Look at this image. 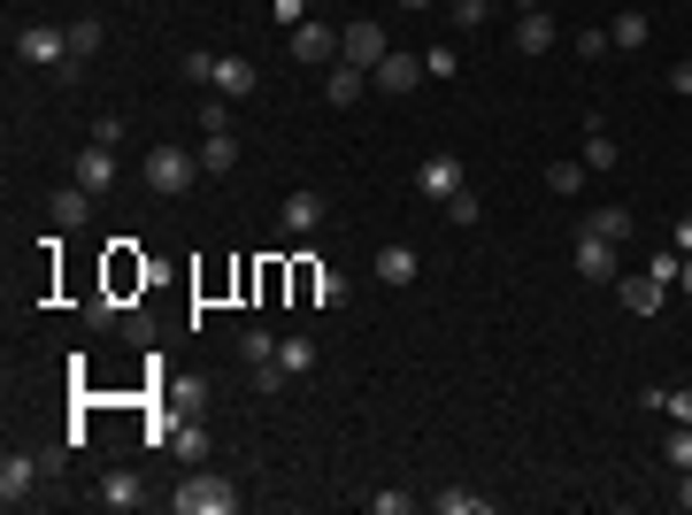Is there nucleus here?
<instances>
[{
  "label": "nucleus",
  "mask_w": 692,
  "mask_h": 515,
  "mask_svg": "<svg viewBox=\"0 0 692 515\" xmlns=\"http://www.w3.org/2000/svg\"><path fill=\"white\" fill-rule=\"evenodd\" d=\"M101 39H108V31H101V15H77V23H70V70H77V62H93V54H101Z\"/></svg>",
  "instance_id": "obj_25"
},
{
  "label": "nucleus",
  "mask_w": 692,
  "mask_h": 515,
  "mask_svg": "<svg viewBox=\"0 0 692 515\" xmlns=\"http://www.w3.org/2000/svg\"><path fill=\"white\" fill-rule=\"evenodd\" d=\"M577 162L593 177H608L616 170V132H608V124H585V155H577Z\"/></svg>",
  "instance_id": "obj_21"
},
{
  "label": "nucleus",
  "mask_w": 692,
  "mask_h": 515,
  "mask_svg": "<svg viewBox=\"0 0 692 515\" xmlns=\"http://www.w3.org/2000/svg\"><path fill=\"white\" fill-rule=\"evenodd\" d=\"M254 85H262V70H254L247 54H216V93H223V101H247Z\"/></svg>",
  "instance_id": "obj_13"
},
{
  "label": "nucleus",
  "mask_w": 692,
  "mask_h": 515,
  "mask_svg": "<svg viewBox=\"0 0 692 515\" xmlns=\"http://www.w3.org/2000/svg\"><path fill=\"white\" fill-rule=\"evenodd\" d=\"M177 77H185V85H216V54H185Z\"/></svg>",
  "instance_id": "obj_34"
},
{
  "label": "nucleus",
  "mask_w": 692,
  "mask_h": 515,
  "mask_svg": "<svg viewBox=\"0 0 692 515\" xmlns=\"http://www.w3.org/2000/svg\"><path fill=\"white\" fill-rule=\"evenodd\" d=\"M462 185H470V177H462V162H454V155H423V162H416V192H423V200H439V208H447Z\"/></svg>",
  "instance_id": "obj_5"
},
{
  "label": "nucleus",
  "mask_w": 692,
  "mask_h": 515,
  "mask_svg": "<svg viewBox=\"0 0 692 515\" xmlns=\"http://www.w3.org/2000/svg\"><path fill=\"white\" fill-rule=\"evenodd\" d=\"M431 515H493L485 493H462V485H447V493H431Z\"/></svg>",
  "instance_id": "obj_26"
},
{
  "label": "nucleus",
  "mask_w": 692,
  "mask_h": 515,
  "mask_svg": "<svg viewBox=\"0 0 692 515\" xmlns=\"http://www.w3.org/2000/svg\"><path fill=\"white\" fill-rule=\"evenodd\" d=\"M239 354H247V369H254V385H262V392H277V385H285V369H277V339H270V332H239Z\"/></svg>",
  "instance_id": "obj_11"
},
{
  "label": "nucleus",
  "mask_w": 692,
  "mask_h": 515,
  "mask_svg": "<svg viewBox=\"0 0 692 515\" xmlns=\"http://www.w3.org/2000/svg\"><path fill=\"white\" fill-rule=\"evenodd\" d=\"M85 216H93V192H85L77 177L46 192V223H54V231H85Z\"/></svg>",
  "instance_id": "obj_7"
},
{
  "label": "nucleus",
  "mask_w": 692,
  "mask_h": 515,
  "mask_svg": "<svg viewBox=\"0 0 692 515\" xmlns=\"http://www.w3.org/2000/svg\"><path fill=\"white\" fill-rule=\"evenodd\" d=\"M177 515H239V485L216 477V470H185V485L170 493Z\"/></svg>",
  "instance_id": "obj_2"
},
{
  "label": "nucleus",
  "mask_w": 692,
  "mask_h": 515,
  "mask_svg": "<svg viewBox=\"0 0 692 515\" xmlns=\"http://www.w3.org/2000/svg\"><path fill=\"white\" fill-rule=\"evenodd\" d=\"M608 39H616V46H623V54H639V46H647V39H654V23H647V15H639V8H623V15H616V23H608Z\"/></svg>",
  "instance_id": "obj_24"
},
{
  "label": "nucleus",
  "mask_w": 692,
  "mask_h": 515,
  "mask_svg": "<svg viewBox=\"0 0 692 515\" xmlns=\"http://www.w3.org/2000/svg\"><path fill=\"white\" fill-rule=\"evenodd\" d=\"M15 54L23 62H46V70H70V23H23L15 31Z\"/></svg>",
  "instance_id": "obj_3"
},
{
  "label": "nucleus",
  "mask_w": 692,
  "mask_h": 515,
  "mask_svg": "<svg viewBox=\"0 0 692 515\" xmlns=\"http://www.w3.org/2000/svg\"><path fill=\"white\" fill-rule=\"evenodd\" d=\"M670 246H678V254H692V216H678V223H670Z\"/></svg>",
  "instance_id": "obj_43"
},
{
  "label": "nucleus",
  "mask_w": 692,
  "mask_h": 515,
  "mask_svg": "<svg viewBox=\"0 0 692 515\" xmlns=\"http://www.w3.org/2000/svg\"><path fill=\"white\" fill-rule=\"evenodd\" d=\"M616 293H623L631 316H662V301H670V285H654L647 270H639V277H616Z\"/></svg>",
  "instance_id": "obj_17"
},
{
  "label": "nucleus",
  "mask_w": 692,
  "mask_h": 515,
  "mask_svg": "<svg viewBox=\"0 0 692 515\" xmlns=\"http://www.w3.org/2000/svg\"><path fill=\"white\" fill-rule=\"evenodd\" d=\"M239 170V139H231V132H208V139H200V177H231Z\"/></svg>",
  "instance_id": "obj_19"
},
{
  "label": "nucleus",
  "mask_w": 692,
  "mask_h": 515,
  "mask_svg": "<svg viewBox=\"0 0 692 515\" xmlns=\"http://www.w3.org/2000/svg\"><path fill=\"white\" fill-rule=\"evenodd\" d=\"M285 39H293V62H339V31H332V23H316V15H308V23H293Z\"/></svg>",
  "instance_id": "obj_12"
},
{
  "label": "nucleus",
  "mask_w": 692,
  "mask_h": 515,
  "mask_svg": "<svg viewBox=\"0 0 692 515\" xmlns=\"http://www.w3.org/2000/svg\"><path fill=\"white\" fill-rule=\"evenodd\" d=\"M208 132H231V101H223V93L200 108V139H208Z\"/></svg>",
  "instance_id": "obj_36"
},
{
  "label": "nucleus",
  "mask_w": 692,
  "mask_h": 515,
  "mask_svg": "<svg viewBox=\"0 0 692 515\" xmlns=\"http://www.w3.org/2000/svg\"><path fill=\"white\" fill-rule=\"evenodd\" d=\"M678 508L692 515V470H678Z\"/></svg>",
  "instance_id": "obj_45"
},
{
  "label": "nucleus",
  "mask_w": 692,
  "mask_h": 515,
  "mask_svg": "<svg viewBox=\"0 0 692 515\" xmlns=\"http://www.w3.org/2000/svg\"><path fill=\"white\" fill-rule=\"evenodd\" d=\"M77 185H85V192H108V185H116V147H101V139L77 147Z\"/></svg>",
  "instance_id": "obj_15"
},
{
  "label": "nucleus",
  "mask_w": 692,
  "mask_h": 515,
  "mask_svg": "<svg viewBox=\"0 0 692 515\" xmlns=\"http://www.w3.org/2000/svg\"><path fill=\"white\" fill-rule=\"evenodd\" d=\"M585 231H600V239H616V246H623L639 223H631V208H623V200H600V208L585 216Z\"/></svg>",
  "instance_id": "obj_20"
},
{
  "label": "nucleus",
  "mask_w": 692,
  "mask_h": 515,
  "mask_svg": "<svg viewBox=\"0 0 692 515\" xmlns=\"http://www.w3.org/2000/svg\"><path fill=\"white\" fill-rule=\"evenodd\" d=\"M608 46H616V39H608V31H577V54H585V62H600V54H608Z\"/></svg>",
  "instance_id": "obj_40"
},
{
  "label": "nucleus",
  "mask_w": 692,
  "mask_h": 515,
  "mask_svg": "<svg viewBox=\"0 0 692 515\" xmlns=\"http://www.w3.org/2000/svg\"><path fill=\"white\" fill-rule=\"evenodd\" d=\"M662 454H670V470H692V423H678V431L662 439Z\"/></svg>",
  "instance_id": "obj_32"
},
{
  "label": "nucleus",
  "mask_w": 692,
  "mask_h": 515,
  "mask_svg": "<svg viewBox=\"0 0 692 515\" xmlns=\"http://www.w3.org/2000/svg\"><path fill=\"white\" fill-rule=\"evenodd\" d=\"M400 8H431V0H400Z\"/></svg>",
  "instance_id": "obj_48"
},
{
  "label": "nucleus",
  "mask_w": 692,
  "mask_h": 515,
  "mask_svg": "<svg viewBox=\"0 0 692 515\" xmlns=\"http://www.w3.org/2000/svg\"><path fill=\"white\" fill-rule=\"evenodd\" d=\"M554 39H562V31H554L546 8H531V15L516 23V54H554Z\"/></svg>",
  "instance_id": "obj_18"
},
{
  "label": "nucleus",
  "mask_w": 692,
  "mask_h": 515,
  "mask_svg": "<svg viewBox=\"0 0 692 515\" xmlns=\"http://www.w3.org/2000/svg\"><path fill=\"white\" fill-rule=\"evenodd\" d=\"M361 85H369V70H354V62H339V70L324 77V93H332V108H354V101H361Z\"/></svg>",
  "instance_id": "obj_23"
},
{
  "label": "nucleus",
  "mask_w": 692,
  "mask_h": 515,
  "mask_svg": "<svg viewBox=\"0 0 692 515\" xmlns=\"http://www.w3.org/2000/svg\"><path fill=\"white\" fill-rule=\"evenodd\" d=\"M39 477H46V462H39V454H8V462H0V508H23Z\"/></svg>",
  "instance_id": "obj_9"
},
{
  "label": "nucleus",
  "mask_w": 692,
  "mask_h": 515,
  "mask_svg": "<svg viewBox=\"0 0 692 515\" xmlns=\"http://www.w3.org/2000/svg\"><path fill=\"white\" fill-rule=\"evenodd\" d=\"M662 416H678V423H692V392H670V400H662Z\"/></svg>",
  "instance_id": "obj_42"
},
{
  "label": "nucleus",
  "mask_w": 692,
  "mask_h": 515,
  "mask_svg": "<svg viewBox=\"0 0 692 515\" xmlns=\"http://www.w3.org/2000/svg\"><path fill=\"white\" fill-rule=\"evenodd\" d=\"M170 454L185 462V470H200V462H208V431H200V423H177V431H170Z\"/></svg>",
  "instance_id": "obj_27"
},
{
  "label": "nucleus",
  "mask_w": 692,
  "mask_h": 515,
  "mask_svg": "<svg viewBox=\"0 0 692 515\" xmlns=\"http://www.w3.org/2000/svg\"><path fill=\"white\" fill-rule=\"evenodd\" d=\"M339 54L354 62V70H377V62L392 54V46H385V23H346V31H339Z\"/></svg>",
  "instance_id": "obj_10"
},
{
  "label": "nucleus",
  "mask_w": 692,
  "mask_h": 515,
  "mask_svg": "<svg viewBox=\"0 0 692 515\" xmlns=\"http://www.w3.org/2000/svg\"><path fill=\"white\" fill-rule=\"evenodd\" d=\"M416 277H423L416 246H377V285H416Z\"/></svg>",
  "instance_id": "obj_16"
},
{
  "label": "nucleus",
  "mask_w": 692,
  "mask_h": 515,
  "mask_svg": "<svg viewBox=\"0 0 692 515\" xmlns=\"http://www.w3.org/2000/svg\"><path fill=\"white\" fill-rule=\"evenodd\" d=\"M324 216H332V200H324L316 185H301V192H285V208H277V223H285V239H308V231H324Z\"/></svg>",
  "instance_id": "obj_4"
},
{
  "label": "nucleus",
  "mask_w": 692,
  "mask_h": 515,
  "mask_svg": "<svg viewBox=\"0 0 692 515\" xmlns=\"http://www.w3.org/2000/svg\"><path fill=\"white\" fill-rule=\"evenodd\" d=\"M447 15H454V23H462V31H478V23H485V15H493V0H447Z\"/></svg>",
  "instance_id": "obj_35"
},
{
  "label": "nucleus",
  "mask_w": 692,
  "mask_h": 515,
  "mask_svg": "<svg viewBox=\"0 0 692 515\" xmlns=\"http://www.w3.org/2000/svg\"><path fill=\"white\" fill-rule=\"evenodd\" d=\"M316 277H324V262H293V293L316 308Z\"/></svg>",
  "instance_id": "obj_37"
},
{
  "label": "nucleus",
  "mask_w": 692,
  "mask_h": 515,
  "mask_svg": "<svg viewBox=\"0 0 692 515\" xmlns=\"http://www.w3.org/2000/svg\"><path fill=\"white\" fill-rule=\"evenodd\" d=\"M454 70H462L454 46H423V77H454Z\"/></svg>",
  "instance_id": "obj_33"
},
{
  "label": "nucleus",
  "mask_w": 692,
  "mask_h": 515,
  "mask_svg": "<svg viewBox=\"0 0 692 515\" xmlns=\"http://www.w3.org/2000/svg\"><path fill=\"white\" fill-rule=\"evenodd\" d=\"M277 369H285V377H308V369H316V339H308V332L277 339Z\"/></svg>",
  "instance_id": "obj_22"
},
{
  "label": "nucleus",
  "mask_w": 692,
  "mask_h": 515,
  "mask_svg": "<svg viewBox=\"0 0 692 515\" xmlns=\"http://www.w3.org/2000/svg\"><path fill=\"white\" fill-rule=\"evenodd\" d=\"M508 8H523V15H531V8H546V0H508Z\"/></svg>",
  "instance_id": "obj_46"
},
{
  "label": "nucleus",
  "mask_w": 692,
  "mask_h": 515,
  "mask_svg": "<svg viewBox=\"0 0 692 515\" xmlns=\"http://www.w3.org/2000/svg\"><path fill=\"white\" fill-rule=\"evenodd\" d=\"M577 277H585V285H616V239L577 231Z\"/></svg>",
  "instance_id": "obj_8"
},
{
  "label": "nucleus",
  "mask_w": 692,
  "mask_h": 515,
  "mask_svg": "<svg viewBox=\"0 0 692 515\" xmlns=\"http://www.w3.org/2000/svg\"><path fill=\"white\" fill-rule=\"evenodd\" d=\"M408 508H416L408 493H369V515H408Z\"/></svg>",
  "instance_id": "obj_39"
},
{
  "label": "nucleus",
  "mask_w": 692,
  "mask_h": 515,
  "mask_svg": "<svg viewBox=\"0 0 692 515\" xmlns=\"http://www.w3.org/2000/svg\"><path fill=\"white\" fill-rule=\"evenodd\" d=\"M585 162H546V192H562V200H577V192H585Z\"/></svg>",
  "instance_id": "obj_28"
},
{
  "label": "nucleus",
  "mask_w": 692,
  "mask_h": 515,
  "mask_svg": "<svg viewBox=\"0 0 692 515\" xmlns=\"http://www.w3.org/2000/svg\"><path fill=\"white\" fill-rule=\"evenodd\" d=\"M369 85H377L385 101H400V93H416V85H423V54H385V62L369 70Z\"/></svg>",
  "instance_id": "obj_6"
},
{
  "label": "nucleus",
  "mask_w": 692,
  "mask_h": 515,
  "mask_svg": "<svg viewBox=\"0 0 692 515\" xmlns=\"http://www.w3.org/2000/svg\"><path fill=\"white\" fill-rule=\"evenodd\" d=\"M93 501H101V508H108V515H132V508H139V501H147V485H139V477H132V470H108V477H101V493H93Z\"/></svg>",
  "instance_id": "obj_14"
},
{
  "label": "nucleus",
  "mask_w": 692,
  "mask_h": 515,
  "mask_svg": "<svg viewBox=\"0 0 692 515\" xmlns=\"http://www.w3.org/2000/svg\"><path fill=\"white\" fill-rule=\"evenodd\" d=\"M678 285H685V293H692V254H685V277H678Z\"/></svg>",
  "instance_id": "obj_47"
},
{
  "label": "nucleus",
  "mask_w": 692,
  "mask_h": 515,
  "mask_svg": "<svg viewBox=\"0 0 692 515\" xmlns=\"http://www.w3.org/2000/svg\"><path fill=\"white\" fill-rule=\"evenodd\" d=\"M139 185H147V192H192V185H200V155H192V147H170V139H162V147H147V162H139Z\"/></svg>",
  "instance_id": "obj_1"
},
{
  "label": "nucleus",
  "mask_w": 692,
  "mask_h": 515,
  "mask_svg": "<svg viewBox=\"0 0 692 515\" xmlns=\"http://www.w3.org/2000/svg\"><path fill=\"white\" fill-rule=\"evenodd\" d=\"M170 408H177V416L208 408V377H177V385H170Z\"/></svg>",
  "instance_id": "obj_30"
},
{
  "label": "nucleus",
  "mask_w": 692,
  "mask_h": 515,
  "mask_svg": "<svg viewBox=\"0 0 692 515\" xmlns=\"http://www.w3.org/2000/svg\"><path fill=\"white\" fill-rule=\"evenodd\" d=\"M447 216H454V223H462V231H478V223H485V200H478V192H470V185H462V192H454V200H447Z\"/></svg>",
  "instance_id": "obj_31"
},
{
  "label": "nucleus",
  "mask_w": 692,
  "mask_h": 515,
  "mask_svg": "<svg viewBox=\"0 0 692 515\" xmlns=\"http://www.w3.org/2000/svg\"><path fill=\"white\" fill-rule=\"evenodd\" d=\"M346 301V277L339 270H324V277H316V308H339Z\"/></svg>",
  "instance_id": "obj_38"
},
{
  "label": "nucleus",
  "mask_w": 692,
  "mask_h": 515,
  "mask_svg": "<svg viewBox=\"0 0 692 515\" xmlns=\"http://www.w3.org/2000/svg\"><path fill=\"white\" fill-rule=\"evenodd\" d=\"M639 270H647L654 285H678V277H685V254H678V246H654V254H647Z\"/></svg>",
  "instance_id": "obj_29"
},
{
  "label": "nucleus",
  "mask_w": 692,
  "mask_h": 515,
  "mask_svg": "<svg viewBox=\"0 0 692 515\" xmlns=\"http://www.w3.org/2000/svg\"><path fill=\"white\" fill-rule=\"evenodd\" d=\"M670 93H685V101H692V62H678V70H670Z\"/></svg>",
  "instance_id": "obj_44"
},
{
  "label": "nucleus",
  "mask_w": 692,
  "mask_h": 515,
  "mask_svg": "<svg viewBox=\"0 0 692 515\" xmlns=\"http://www.w3.org/2000/svg\"><path fill=\"white\" fill-rule=\"evenodd\" d=\"M270 15H277V23L293 31V23H308V0H270Z\"/></svg>",
  "instance_id": "obj_41"
}]
</instances>
